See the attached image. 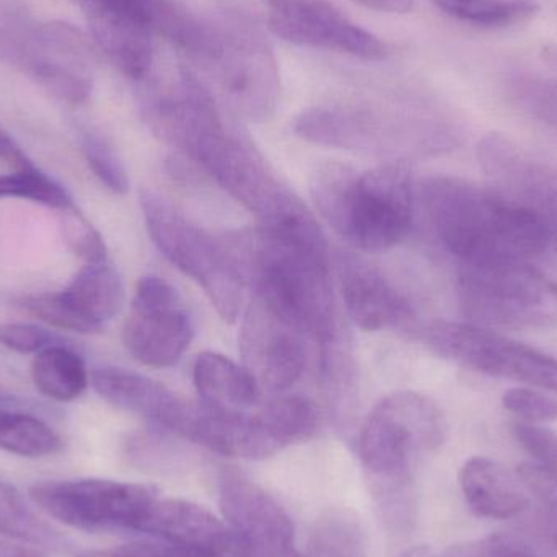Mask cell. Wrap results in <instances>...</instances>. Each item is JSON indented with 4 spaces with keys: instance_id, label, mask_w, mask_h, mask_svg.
Returning a JSON list of instances; mask_svg holds the SVG:
<instances>
[{
    "instance_id": "1",
    "label": "cell",
    "mask_w": 557,
    "mask_h": 557,
    "mask_svg": "<svg viewBox=\"0 0 557 557\" xmlns=\"http://www.w3.org/2000/svg\"><path fill=\"white\" fill-rule=\"evenodd\" d=\"M425 211L445 250L463 264L529 261L548 248L555 228L491 186L435 176L422 188Z\"/></svg>"
},
{
    "instance_id": "2",
    "label": "cell",
    "mask_w": 557,
    "mask_h": 557,
    "mask_svg": "<svg viewBox=\"0 0 557 557\" xmlns=\"http://www.w3.org/2000/svg\"><path fill=\"white\" fill-rule=\"evenodd\" d=\"M227 245L258 300L301 336L333 343L336 307L326 247L287 240L261 228L242 232Z\"/></svg>"
},
{
    "instance_id": "3",
    "label": "cell",
    "mask_w": 557,
    "mask_h": 557,
    "mask_svg": "<svg viewBox=\"0 0 557 557\" xmlns=\"http://www.w3.org/2000/svg\"><path fill=\"white\" fill-rule=\"evenodd\" d=\"M447 438V421L437 403L414 392L386 395L363 422L359 455L370 490L386 522L398 529L409 520V484L419 458Z\"/></svg>"
},
{
    "instance_id": "4",
    "label": "cell",
    "mask_w": 557,
    "mask_h": 557,
    "mask_svg": "<svg viewBox=\"0 0 557 557\" xmlns=\"http://www.w3.org/2000/svg\"><path fill=\"white\" fill-rule=\"evenodd\" d=\"M311 195L327 224L359 250H389L411 228V178L401 166L359 173L334 163L314 175Z\"/></svg>"
},
{
    "instance_id": "5",
    "label": "cell",
    "mask_w": 557,
    "mask_h": 557,
    "mask_svg": "<svg viewBox=\"0 0 557 557\" xmlns=\"http://www.w3.org/2000/svg\"><path fill=\"white\" fill-rule=\"evenodd\" d=\"M140 208L160 253L205 290L222 320L234 323L247 282L228 245L215 240L149 189L140 193Z\"/></svg>"
},
{
    "instance_id": "6",
    "label": "cell",
    "mask_w": 557,
    "mask_h": 557,
    "mask_svg": "<svg viewBox=\"0 0 557 557\" xmlns=\"http://www.w3.org/2000/svg\"><path fill=\"white\" fill-rule=\"evenodd\" d=\"M457 288L471 323L512 330L557 326V282L529 261L463 264Z\"/></svg>"
},
{
    "instance_id": "7",
    "label": "cell",
    "mask_w": 557,
    "mask_h": 557,
    "mask_svg": "<svg viewBox=\"0 0 557 557\" xmlns=\"http://www.w3.org/2000/svg\"><path fill=\"white\" fill-rule=\"evenodd\" d=\"M29 499L46 516L82 532H139L157 493L124 481H49L29 487Z\"/></svg>"
},
{
    "instance_id": "8",
    "label": "cell",
    "mask_w": 557,
    "mask_h": 557,
    "mask_svg": "<svg viewBox=\"0 0 557 557\" xmlns=\"http://www.w3.org/2000/svg\"><path fill=\"white\" fill-rule=\"evenodd\" d=\"M425 343L438 356L493 379L513 380L557 395V359L481 324L434 321Z\"/></svg>"
},
{
    "instance_id": "9",
    "label": "cell",
    "mask_w": 557,
    "mask_h": 557,
    "mask_svg": "<svg viewBox=\"0 0 557 557\" xmlns=\"http://www.w3.org/2000/svg\"><path fill=\"white\" fill-rule=\"evenodd\" d=\"M221 52L212 67L227 103L245 120H270L281 97L276 55L257 26L242 16L219 22Z\"/></svg>"
},
{
    "instance_id": "10",
    "label": "cell",
    "mask_w": 557,
    "mask_h": 557,
    "mask_svg": "<svg viewBox=\"0 0 557 557\" xmlns=\"http://www.w3.org/2000/svg\"><path fill=\"white\" fill-rule=\"evenodd\" d=\"M193 336L191 317L178 290L159 276L140 278L123 331L124 346L131 356L157 369L175 366Z\"/></svg>"
},
{
    "instance_id": "11",
    "label": "cell",
    "mask_w": 557,
    "mask_h": 557,
    "mask_svg": "<svg viewBox=\"0 0 557 557\" xmlns=\"http://www.w3.org/2000/svg\"><path fill=\"white\" fill-rule=\"evenodd\" d=\"M219 503L242 557H305L295 549L290 516L250 478L225 470L219 481Z\"/></svg>"
},
{
    "instance_id": "12",
    "label": "cell",
    "mask_w": 557,
    "mask_h": 557,
    "mask_svg": "<svg viewBox=\"0 0 557 557\" xmlns=\"http://www.w3.org/2000/svg\"><path fill=\"white\" fill-rule=\"evenodd\" d=\"M270 29L292 45L346 52L366 61H383L385 42L356 25L331 0H264Z\"/></svg>"
},
{
    "instance_id": "13",
    "label": "cell",
    "mask_w": 557,
    "mask_h": 557,
    "mask_svg": "<svg viewBox=\"0 0 557 557\" xmlns=\"http://www.w3.org/2000/svg\"><path fill=\"white\" fill-rule=\"evenodd\" d=\"M478 162L490 186L504 198L557 227V170L535 159L506 134L490 133L478 143Z\"/></svg>"
},
{
    "instance_id": "14",
    "label": "cell",
    "mask_w": 557,
    "mask_h": 557,
    "mask_svg": "<svg viewBox=\"0 0 557 557\" xmlns=\"http://www.w3.org/2000/svg\"><path fill=\"white\" fill-rule=\"evenodd\" d=\"M240 341L245 367L261 392L281 395L305 372L304 336L258 298L248 308Z\"/></svg>"
},
{
    "instance_id": "15",
    "label": "cell",
    "mask_w": 557,
    "mask_h": 557,
    "mask_svg": "<svg viewBox=\"0 0 557 557\" xmlns=\"http://www.w3.org/2000/svg\"><path fill=\"white\" fill-rule=\"evenodd\" d=\"M98 48L133 81H143L153 62L156 0H82Z\"/></svg>"
},
{
    "instance_id": "16",
    "label": "cell",
    "mask_w": 557,
    "mask_h": 557,
    "mask_svg": "<svg viewBox=\"0 0 557 557\" xmlns=\"http://www.w3.org/2000/svg\"><path fill=\"white\" fill-rule=\"evenodd\" d=\"M139 532L180 557H242L227 523L188 500L157 497Z\"/></svg>"
},
{
    "instance_id": "17",
    "label": "cell",
    "mask_w": 557,
    "mask_h": 557,
    "mask_svg": "<svg viewBox=\"0 0 557 557\" xmlns=\"http://www.w3.org/2000/svg\"><path fill=\"white\" fill-rule=\"evenodd\" d=\"M339 277L347 313L362 330H385L408 318V301L376 268L356 258H344Z\"/></svg>"
},
{
    "instance_id": "18",
    "label": "cell",
    "mask_w": 557,
    "mask_h": 557,
    "mask_svg": "<svg viewBox=\"0 0 557 557\" xmlns=\"http://www.w3.org/2000/svg\"><path fill=\"white\" fill-rule=\"evenodd\" d=\"M460 484L468 506L483 519H513L530 506L525 486L517 473L493 458L467 460L460 471Z\"/></svg>"
},
{
    "instance_id": "19",
    "label": "cell",
    "mask_w": 557,
    "mask_h": 557,
    "mask_svg": "<svg viewBox=\"0 0 557 557\" xmlns=\"http://www.w3.org/2000/svg\"><path fill=\"white\" fill-rule=\"evenodd\" d=\"M295 133L308 143L346 150H376L385 139L379 117L341 104L304 111L295 121Z\"/></svg>"
},
{
    "instance_id": "20",
    "label": "cell",
    "mask_w": 557,
    "mask_h": 557,
    "mask_svg": "<svg viewBox=\"0 0 557 557\" xmlns=\"http://www.w3.org/2000/svg\"><path fill=\"white\" fill-rule=\"evenodd\" d=\"M199 398L211 408L251 412L261 406V392L247 367L218 352L199 354L193 369Z\"/></svg>"
},
{
    "instance_id": "21",
    "label": "cell",
    "mask_w": 557,
    "mask_h": 557,
    "mask_svg": "<svg viewBox=\"0 0 557 557\" xmlns=\"http://www.w3.org/2000/svg\"><path fill=\"white\" fill-rule=\"evenodd\" d=\"M90 385L104 401L143 416L153 424H159L176 398V393L163 383L117 367L95 370L90 375Z\"/></svg>"
},
{
    "instance_id": "22",
    "label": "cell",
    "mask_w": 557,
    "mask_h": 557,
    "mask_svg": "<svg viewBox=\"0 0 557 557\" xmlns=\"http://www.w3.org/2000/svg\"><path fill=\"white\" fill-rule=\"evenodd\" d=\"M61 294L97 333L120 313L124 305L123 278L107 261L87 264Z\"/></svg>"
},
{
    "instance_id": "23",
    "label": "cell",
    "mask_w": 557,
    "mask_h": 557,
    "mask_svg": "<svg viewBox=\"0 0 557 557\" xmlns=\"http://www.w3.org/2000/svg\"><path fill=\"white\" fill-rule=\"evenodd\" d=\"M32 379L41 395L59 403L81 398L90 383L84 359L62 346H49L36 354L32 362Z\"/></svg>"
},
{
    "instance_id": "24",
    "label": "cell",
    "mask_w": 557,
    "mask_h": 557,
    "mask_svg": "<svg viewBox=\"0 0 557 557\" xmlns=\"http://www.w3.org/2000/svg\"><path fill=\"white\" fill-rule=\"evenodd\" d=\"M305 557H369V539L352 510L334 507L314 520Z\"/></svg>"
},
{
    "instance_id": "25",
    "label": "cell",
    "mask_w": 557,
    "mask_h": 557,
    "mask_svg": "<svg viewBox=\"0 0 557 557\" xmlns=\"http://www.w3.org/2000/svg\"><path fill=\"white\" fill-rule=\"evenodd\" d=\"M62 441L45 421L26 412L0 408V450L41 458L61 450Z\"/></svg>"
},
{
    "instance_id": "26",
    "label": "cell",
    "mask_w": 557,
    "mask_h": 557,
    "mask_svg": "<svg viewBox=\"0 0 557 557\" xmlns=\"http://www.w3.org/2000/svg\"><path fill=\"white\" fill-rule=\"evenodd\" d=\"M434 3L454 18L486 28L519 25L540 12L536 0H434Z\"/></svg>"
},
{
    "instance_id": "27",
    "label": "cell",
    "mask_w": 557,
    "mask_h": 557,
    "mask_svg": "<svg viewBox=\"0 0 557 557\" xmlns=\"http://www.w3.org/2000/svg\"><path fill=\"white\" fill-rule=\"evenodd\" d=\"M36 45L48 61L88 72L97 62V51L90 39L69 23L51 22L36 32Z\"/></svg>"
},
{
    "instance_id": "28",
    "label": "cell",
    "mask_w": 557,
    "mask_h": 557,
    "mask_svg": "<svg viewBox=\"0 0 557 557\" xmlns=\"http://www.w3.org/2000/svg\"><path fill=\"white\" fill-rule=\"evenodd\" d=\"M0 533L5 540L46 545L55 540L52 530L26 506L18 491L0 481Z\"/></svg>"
},
{
    "instance_id": "29",
    "label": "cell",
    "mask_w": 557,
    "mask_h": 557,
    "mask_svg": "<svg viewBox=\"0 0 557 557\" xmlns=\"http://www.w3.org/2000/svg\"><path fill=\"white\" fill-rule=\"evenodd\" d=\"M0 198L26 199L58 211L74 205L71 195L36 166L0 176Z\"/></svg>"
},
{
    "instance_id": "30",
    "label": "cell",
    "mask_w": 557,
    "mask_h": 557,
    "mask_svg": "<svg viewBox=\"0 0 557 557\" xmlns=\"http://www.w3.org/2000/svg\"><path fill=\"white\" fill-rule=\"evenodd\" d=\"M28 71L41 87L65 103L78 107L90 98L94 84L88 72L41 58L32 59Z\"/></svg>"
},
{
    "instance_id": "31",
    "label": "cell",
    "mask_w": 557,
    "mask_h": 557,
    "mask_svg": "<svg viewBox=\"0 0 557 557\" xmlns=\"http://www.w3.org/2000/svg\"><path fill=\"white\" fill-rule=\"evenodd\" d=\"M59 212L62 238L72 255L87 264L104 263L108 257L107 245L91 222L74 205Z\"/></svg>"
},
{
    "instance_id": "32",
    "label": "cell",
    "mask_w": 557,
    "mask_h": 557,
    "mask_svg": "<svg viewBox=\"0 0 557 557\" xmlns=\"http://www.w3.org/2000/svg\"><path fill=\"white\" fill-rule=\"evenodd\" d=\"M82 150L94 175L110 191L126 195L129 189V178L116 149L100 134H87L82 143Z\"/></svg>"
},
{
    "instance_id": "33",
    "label": "cell",
    "mask_w": 557,
    "mask_h": 557,
    "mask_svg": "<svg viewBox=\"0 0 557 557\" xmlns=\"http://www.w3.org/2000/svg\"><path fill=\"white\" fill-rule=\"evenodd\" d=\"M512 95L527 113L557 131L556 81L522 75L512 82Z\"/></svg>"
},
{
    "instance_id": "34",
    "label": "cell",
    "mask_w": 557,
    "mask_h": 557,
    "mask_svg": "<svg viewBox=\"0 0 557 557\" xmlns=\"http://www.w3.org/2000/svg\"><path fill=\"white\" fill-rule=\"evenodd\" d=\"M503 405L510 414L527 424L557 421V395L533 386H513L503 396Z\"/></svg>"
},
{
    "instance_id": "35",
    "label": "cell",
    "mask_w": 557,
    "mask_h": 557,
    "mask_svg": "<svg viewBox=\"0 0 557 557\" xmlns=\"http://www.w3.org/2000/svg\"><path fill=\"white\" fill-rule=\"evenodd\" d=\"M20 307L26 313L33 314L38 320L59 327V330L74 331L81 334H94L90 323L84 320L71 305L67 304L61 292L59 294L29 295L20 300Z\"/></svg>"
},
{
    "instance_id": "36",
    "label": "cell",
    "mask_w": 557,
    "mask_h": 557,
    "mask_svg": "<svg viewBox=\"0 0 557 557\" xmlns=\"http://www.w3.org/2000/svg\"><path fill=\"white\" fill-rule=\"evenodd\" d=\"M512 432L520 447L532 458L530 463L548 474L557 484V432L520 421L513 424Z\"/></svg>"
},
{
    "instance_id": "37",
    "label": "cell",
    "mask_w": 557,
    "mask_h": 557,
    "mask_svg": "<svg viewBox=\"0 0 557 557\" xmlns=\"http://www.w3.org/2000/svg\"><path fill=\"white\" fill-rule=\"evenodd\" d=\"M52 336L42 327L26 323L0 324V344L18 354H38L52 346Z\"/></svg>"
},
{
    "instance_id": "38",
    "label": "cell",
    "mask_w": 557,
    "mask_h": 557,
    "mask_svg": "<svg viewBox=\"0 0 557 557\" xmlns=\"http://www.w3.org/2000/svg\"><path fill=\"white\" fill-rule=\"evenodd\" d=\"M0 160L9 163L15 170L33 169L32 160L23 152L22 147L13 140V137L0 126Z\"/></svg>"
},
{
    "instance_id": "39",
    "label": "cell",
    "mask_w": 557,
    "mask_h": 557,
    "mask_svg": "<svg viewBox=\"0 0 557 557\" xmlns=\"http://www.w3.org/2000/svg\"><path fill=\"white\" fill-rule=\"evenodd\" d=\"M113 557H180L160 543H131L111 552Z\"/></svg>"
},
{
    "instance_id": "40",
    "label": "cell",
    "mask_w": 557,
    "mask_h": 557,
    "mask_svg": "<svg viewBox=\"0 0 557 557\" xmlns=\"http://www.w3.org/2000/svg\"><path fill=\"white\" fill-rule=\"evenodd\" d=\"M543 504H545L542 517L543 529L557 548V497Z\"/></svg>"
},
{
    "instance_id": "41",
    "label": "cell",
    "mask_w": 557,
    "mask_h": 557,
    "mask_svg": "<svg viewBox=\"0 0 557 557\" xmlns=\"http://www.w3.org/2000/svg\"><path fill=\"white\" fill-rule=\"evenodd\" d=\"M0 557H46L33 546L12 545L0 540Z\"/></svg>"
},
{
    "instance_id": "42",
    "label": "cell",
    "mask_w": 557,
    "mask_h": 557,
    "mask_svg": "<svg viewBox=\"0 0 557 557\" xmlns=\"http://www.w3.org/2000/svg\"><path fill=\"white\" fill-rule=\"evenodd\" d=\"M543 61L557 72V46H546L542 51Z\"/></svg>"
},
{
    "instance_id": "43",
    "label": "cell",
    "mask_w": 557,
    "mask_h": 557,
    "mask_svg": "<svg viewBox=\"0 0 557 557\" xmlns=\"http://www.w3.org/2000/svg\"><path fill=\"white\" fill-rule=\"evenodd\" d=\"M78 557H113V555H111V553L94 552V553H85V555H82Z\"/></svg>"
},
{
    "instance_id": "44",
    "label": "cell",
    "mask_w": 557,
    "mask_h": 557,
    "mask_svg": "<svg viewBox=\"0 0 557 557\" xmlns=\"http://www.w3.org/2000/svg\"><path fill=\"white\" fill-rule=\"evenodd\" d=\"M398 557H422V556L416 552H406V553H403V555H399Z\"/></svg>"
},
{
    "instance_id": "45",
    "label": "cell",
    "mask_w": 557,
    "mask_h": 557,
    "mask_svg": "<svg viewBox=\"0 0 557 557\" xmlns=\"http://www.w3.org/2000/svg\"><path fill=\"white\" fill-rule=\"evenodd\" d=\"M354 2L363 3V2H367V0H354Z\"/></svg>"
},
{
    "instance_id": "46",
    "label": "cell",
    "mask_w": 557,
    "mask_h": 557,
    "mask_svg": "<svg viewBox=\"0 0 557 557\" xmlns=\"http://www.w3.org/2000/svg\"><path fill=\"white\" fill-rule=\"evenodd\" d=\"M0 540H5V539H3L2 533H0Z\"/></svg>"
}]
</instances>
